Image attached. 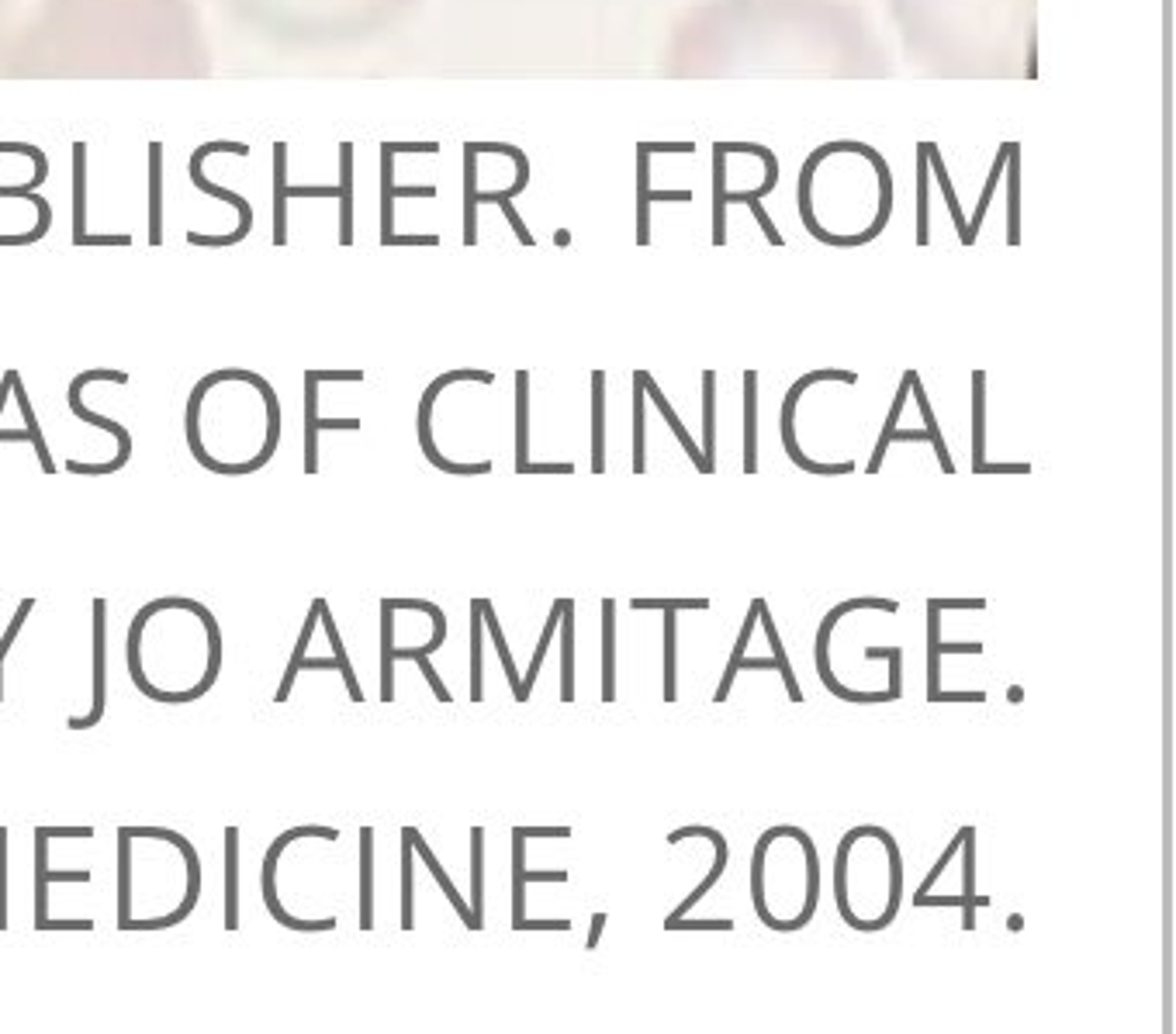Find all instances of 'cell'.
<instances>
[{
  "label": "cell",
  "mask_w": 1176,
  "mask_h": 1034,
  "mask_svg": "<svg viewBox=\"0 0 1176 1034\" xmlns=\"http://www.w3.org/2000/svg\"><path fill=\"white\" fill-rule=\"evenodd\" d=\"M976 831H965L962 841V873H965V889H962V931H976V906H989V897H976Z\"/></svg>",
  "instance_id": "cell-16"
},
{
  "label": "cell",
  "mask_w": 1176,
  "mask_h": 1034,
  "mask_svg": "<svg viewBox=\"0 0 1176 1034\" xmlns=\"http://www.w3.org/2000/svg\"><path fill=\"white\" fill-rule=\"evenodd\" d=\"M1007 242L1010 246H1018L1021 242V222H1018V197H1021V184H1018V177H1021V146H1014V143H1007Z\"/></svg>",
  "instance_id": "cell-34"
},
{
  "label": "cell",
  "mask_w": 1176,
  "mask_h": 1034,
  "mask_svg": "<svg viewBox=\"0 0 1176 1034\" xmlns=\"http://www.w3.org/2000/svg\"><path fill=\"white\" fill-rule=\"evenodd\" d=\"M90 381H119V385H125L128 374H125V370H84V374H80V378L69 381V412H73L80 423H87V426H101L104 433H111L114 439H119V457L108 460V464H94V468H90V464H77V460H69V464H66V471H69V474H90V478H104V474H114V471L125 468V464H128V457H132V436H128V429H125L122 423H114V419H108V415H101V412H90L87 405L80 402V391H84V388L90 385Z\"/></svg>",
  "instance_id": "cell-3"
},
{
  "label": "cell",
  "mask_w": 1176,
  "mask_h": 1034,
  "mask_svg": "<svg viewBox=\"0 0 1176 1034\" xmlns=\"http://www.w3.org/2000/svg\"><path fill=\"white\" fill-rule=\"evenodd\" d=\"M561 699L575 703V602L564 599L561 609Z\"/></svg>",
  "instance_id": "cell-20"
},
{
  "label": "cell",
  "mask_w": 1176,
  "mask_h": 1034,
  "mask_svg": "<svg viewBox=\"0 0 1176 1034\" xmlns=\"http://www.w3.org/2000/svg\"><path fill=\"white\" fill-rule=\"evenodd\" d=\"M941 609L935 599H927V703H938L941 695Z\"/></svg>",
  "instance_id": "cell-25"
},
{
  "label": "cell",
  "mask_w": 1176,
  "mask_h": 1034,
  "mask_svg": "<svg viewBox=\"0 0 1176 1034\" xmlns=\"http://www.w3.org/2000/svg\"><path fill=\"white\" fill-rule=\"evenodd\" d=\"M482 637H485V620H482V602H471V703L485 699V650H482Z\"/></svg>",
  "instance_id": "cell-32"
},
{
  "label": "cell",
  "mask_w": 1176,
  "mask_h": 1034,
  "mask_svg": "<svg viewBox=\"0 0 1176 1034\" xmlns=\"http://www.w3.org/2000/svg\"><path fill=\"white\" fill-rule=\"evenodd\" d=\"M817 381H844V385H855L858 374H855V370H813V374L799 378L796 385L789 388L786 402H783V447H786L789 460H793L796 468L810 471V474H831V478H844V474H852V471H855L852 464H817V460H810L807 453L799 450L796 433H793V415H796V402H799V394L807 391L810 385H817Z\"/></svg>",
  "instance_id": "cell-6"
},
{
  "label": "cell",
  "mask_w": 1176,
  "mask_h": 1034,
  "mask_svg": "<svg viewBox=\"0 0 1176 1034\" xmlns=\"http://www.w3.org/2000/svg\"><path fill=\"white\" fill-rule=\"evenodd\" d=\"M31 612H35V599H21L18 612L10 616V623H7L4 637H0V703H4V661H7V654H10V647H15L18 633L25 630V620H28Z\"/></svg>",
  "instance_id": "cell-41"
},
{
  "label": "cell",
  "mask_w": 1176,
  "mask_h": 1034,
  "mask_svg": "<svg viewBox=\"0 0 1176 1034\" xmlns=\"http://www.w3.org/2000/svg\"><path fill=\"white\" fill-rule=\"evenodd\" d=\"M689 838H706V841H713V847H717V862H713V868H709V876L700 882V886H696V889L689 892V897H685V900L668 913V921H679V917H685L696 903H700V900L706 897L709 889L717 886L720 876H724V868H727V858H730L724 834L713 831V827H703V823H696V827H679V831H671V834H668V844H682V841H689Z\"/></svg>",
  "instance_id": "cell-9"
},
{
  "label": "cell",
  "mask_w": 1176,
  "mask_h": 1034,
  "mask_svg": "<svg viewBox=\"0 0 1176 1034\" xmlns=\"http://www.w3.org/2000/svg\"><path fill=\"white\" fill-rule=\"evenodd\" d=\"M630 606L640 609V612H650V609L682 612V609H709V599H634Z\"/></svg>",
  "instance_id": "cell-48"
},
{
  "label": "cell",
  "mask_w": 1176,
  "mask_h": 1034,
  "mask_svg": "<svg viewBox=\"0 0 1176 1034\" xmlns=\"http://www.w3.org/2000/svg\"><path fill=\"white\" fill-rule=\"evenodd\" d=\"M965 831H969V827H962L959 834H955V841H952V844L945 847V855L938 858V865L931 868V873H927V879L921 882V889H917V897H924V892H931V886H935V879H941V873H945V868H948V862H952L955 855H959V847H962V841H965Z\"/></svg>",
  "instance_id": "cell-49"
},
{
  "label": "cell",
  "mask_w": 1176,
  "mask_h": 1034,
  "mask_svg": "<svg viewBox=\"0 0 1176 1034\" xmlns=\"http://www.w3.org/2000/svg\"><path fill=\"white\" fill-rule=\"evenodd\" d=\"M640 385H644V394H647V398H650V402H655V405H658V412H661V415H665V423L671 426V433H675V436H679V444L685 447V453H689V460L696 464V471H700V474H713V468H709V464L703 460V453H700V447H696V444H692V436H689V429H685V426H682V419H679V415H675V409H671V405H668V398H665V391H661V388L655 385V378H650V374H647V370H640Z\"/></svg>",
  "instance_id": "cell-13"
},
{
  "label": "cell",
  "mask_w": 1176,
  "mask_h": 1034,
  "mask_svg": "<svg viewBox=\"0 0 1176 1034\" xmlns=\"http://www.w3.org/2000/svg\"><path fill=\"white\" fill-rule=\"evenodd\" d=\"M167 630L159 633L146 606L128 626V675L146 699L163 706L194 703L222 671V630L197 599H156Z\"/></svg>",
  "instance_id": "cell-1"
},
{
  "label": "cell",
  "mask_w": 1176,
  "mask_h": 1034,
  "mask_svg": "<svg viewBox=\"0 0 1176 1034\" xmlns=\"http://www.w3.org/2000/svg\"><path fill=\"white\" fill-rule=\"evenodd\" d=\"M938 609H986V599H935Z\"/></svg>",
  "instance_id": "cell-58"
},
{
  "label": "cell",
  "mask_w": 1176,
  "mask_h": 1034,
  "mask_svg": "<svg viewBox=\"0 0 1176 1034\" xmlns=\"http://www.w3.org/2000/svg\"><path fill=\"white\" fill-rule=\"evenodd\" d=\"M605 468V374H592V471Z\"/></svg>",
  "instance_id": "cell-21"
},
{
  "label": "cell",
  "mask_w": 1176,
  "mask_h": 1034,
  "mask_svg": "<svg viewBox=\"0 0 1176 1034\" xmlns=\"http://www.w3.org/2000/svg\"><path fill=\"white\" fill-rule=\"evenodd\" d=\"M10 374H15V370H7L4 381H0V415H4V405H7V394H10Z\"/></svg>",
  "instance_id": "cell-60"
},
{
  "label": "cell",
  "mask_w": 1176,
  "mask_h": 1034,
  "mask_svg": "<svg viewBox=\"0 0 1176 1034\" xmlns=\"http://www.w3.org/2000/svg\"><path fill=\"white\" fill-rule=\"evenodd\" d=\"M616 699V602H602V703Z\"/></svg>",
  "instance_id": "cell-19"
},
{
  "label": "cell",
  "mask_w": 1176,
  "mask_h": 1034,
  "mask_svg": "<svg viewBox=\"0 0 1176 1034\" xmlns=\"http://www.w3.org/2000/svg\"><path fill=\"white\" fill-rule=\"evenodd\" d=\"M921 149H924V156H927V167H935V177H938V184H941V194H945V201H948L952 222H955V229H959L962 242H965V246H969V222H965L962 208H959V201H955V188H952V180H948V173H945V163H941L938 146H935V143H921Z\"/></svg>",
  "instance_id": "cell-35"
},
{
  "label": "cell",
  "mask_w": 1176,
  "mask_h": 1034,
  "mask_svg": "<svg viewBox=\"0 0 1176 1034\" xmlns=\"http://www.w3.org/2000/svg\"><path fill=\"white\" fill-rule=\"evenodd\" d=\"M911 394L917 398V405H921V415H924V433H927V439L931 444H935V457H938V464H941V471L945 474H952L955 471V464H952V457H948V447H945V439H941V429H938V419H935V412H931V402H927V394H924V388H921V378H911Z\"/></svg>",
  "instance_id": "cell-39"
},
{
  "label": "cell",
  "mask_w": 1176,
  "mask_h": 1034,
  "mask_svg": "<svg viewBox=\"0 0 1176 1034\" xmlns=\"http://www.w3.org/2000/svg\"><path fill=\"white\" fill-rule=\"evenodd\" d=\"M453 381H482V385H492L495 374H488V370H450V374L436 378L433 385L426 388L423 405H419V444H423L426 460L433 464V468L447 471V474H471V478H477V474L492 471V464H488V460H482V464H453L433 444V405H436V394L444 391L447 385H453Z\"/></svg>",
  "instance_id": "cell-5"
},
{
  "label": "cell",
  "mask_w": 1176,
  "mask_h": 1034,
  "mask_svg": "<svg viewBox=\"0 0 1176 1034\" xmlns=\"http://www.w3.org/2000/svg\"><path fill=\"white\" fill-rule=\"evenodd\" d=\"M512 834H519V838H547V841H564L572 838V827H512Z\"/></svg>",
  "instance_id": "cell-53"
},
{
  "label": "cell",
  "mask_w": 1176,
  "mask_h": 1034,
  "mask_svg": "<svg viewBox=\"0 0 1176 1034\" xmlns=\"http://www.w3.org/2000/svg\"><path fill=\"white\" fill-rule=\"evenodd\" d=\"M522 868H527V838L512 834V927L527 917V879H522Z\"/></svg>",
  "instance_id": "cell-37"
},
{
  "label": "cell",
  "mask_w": 1176,
  "mask_h": 1034,
  "mask_svg": "<svg viewBox=\"0 0 1176 1034\" xmlns=\"http://www.w3.org/2000/svg\"><path fill=\"white\" fill-rule=\"evenodd\" d=\"M512 931H572V921H530V917H522Z\"/></svg>",
  "instance_id": "cell-55"
},
{
  "label": "cell",
  "mask_w": 1176,
  "mask_h": 1034,
  "mask_svg": "<svg viewBox=\"0 0 1176 1034\" xmlns=\"http://www.w3.org/2000/svg\"><path fill=\"white\" fill-rule=\"evenodd\" d=\"M10 394H15V398H18V409H21V415H25V433H28V444H35V457H39V464H42V471H45V474H52V471H56V460L49 457V447H45V439H42L39 419H35V409H31V402H28L25 388H21L18 370H15V374H10Z\"/></svg>",
  "instance_id": "cell-24"
},
{
  "label": "cell",
  "mask_w": 1176,
  "mask_h": 1034,
  "mask_svg": "<svg viewBox=\"0 0 1176 1034\" xmlns=\"http://www.w3.org/2000/svg\"><path fill=\"white\" fill-rule=\"evenodd\" d=\"M226 931H239V827H226Z\"/></svg>",
  "instance_id": "cell-17"
},
{
  "label": "cell",
  "mask_w": 1176,
  "mask_h": 1034,
  "mask_svg": "<svg viewBox=\"0 0 1176 1034\" xmlns=\"http://www.w3.org/2000/svg\"><path fill=\"white\" fill-rule=\"evenodd\" d=\"M665 931H733V921H689V917H679V921H665Z\"/></svg>",
  "instance_id": "cell-50"
},
{
  "label": "cell",
  "mask_w": 1176,
  "mask_h": 1034,
  "mask_svg": "<svg viewBox=\"0 0 1176 1034\" xmlns=\"http://www.w3.org/2000/svg\"><path fill=\"white\" fill-rule=\"evenodd\" d=\"M322 381H364L360 370H305V474L319 471V433L322 429H360V419H322L319 385Z\"/></svg>",
  "instance_id": "cell-7"
},
{
  "label": "cell",
  "mask_w": 1176,
  "mask_h": 1034,
  "mask_svg": "<svg viewBox=\"0 0 1176 1034\" xmlns=\"http://www.w3.org/2000/svg\"><path fill=\"white\" fill-rule=\"evenodd\" d=\"M35 931H94V921H49V917H45V921H39L35 924Z\"/></svg>",
  "instance_id": "cell-54"
},
{
  "label": "cell",
  "mask_w": 1176,
  "mask_h": 1034,
  "mask_svg": "<svg viewBox=\"0 0 1176 1034\" xmlns=\"http://www.w3.org/2000/svg\"><path fill=\"white\" fill-rule=\"evenodd\" d=\"M316 626H319V606H316V599H312V609H308V616H305V626H301V633H298V644H295V650H291V661H287V668H284V675H281V685H277V692H274V703H287V695H291V689H295V678L301 675V661H305L308 654V644H312V633H316Z\"/></svg>",
  "instance_id": "cell-18"
},
{
  "label": "cell",
  "mask_w": 1176,
  "mask_h": 1034,
  "mask_svg": "<svg viewBox=\"0 0 1176 1034\" xmlns=\"http://www.w3.org/2000/svg\"><path fill=\"white\" fill-rule=\"evenodd\" d=\"M917 149H921V146H917ZM927 191H931V184H927V156H924V149H921V159H917V242H921V246H927V242H931Z\"/></svg>",
  "instance_id": "cell-43"
},
{
  "label": "cell",
  "mask_w": 1176,
  "mask_h": 1034,
  "mask_svg": "<svg viewBox=\"0 0 1176 1034\" xmlns=\"http://www.w3.org/2000/svg\"><path fill=\"white\" fill-rule=\"evenodd\" d=\"M301 838H319V841H340V831L336 827H291L284 831L281 838H274V844L266 847V858H263V876H260V886H263V903L271 917L287 931H301V934H325V931H336V917H322V921H301V917L287 913L281 897H277V862H281L284 847H291Z\"/></svg>",
  "instance_id": "cell-2"
},
{
  "label": "cell",
  "mask_w": 1176,
  "mask_h": 1034,
  "mask_svg": "<svg viewBox=\"0 0 1176 1034\" xmlns=\"http://www.w3.org/2000/svg\"><path fill=\"white\" fill-rule=\"evenodd\" d=\"M477 602H482L485 630L492 633L495 654H498V661H503V668H506V678H509L512 695H516V703H530V699H527V692H522V678H519V671H516V661H512V650H509V644H506V633H503V626H498V616H495L492 599H477Z\"/></svg>",
  "instance_id": "cell-14"
},
{
  "label": "cell",
  "mask_w": 1176,
  "mask_h": 1034,
  "mask_svg": "<svg viewBox=\"0 0 1176 1034\" xmlns=\"http://www.w3.org/2000/svg\"><path fill=\"white\" fill-rule=\"evenodd\" d=\"M519 474H575V464H533L527 460Z\"/></svg>",
  "instance_id": "cell-56"
},
{
  "label": "cell",
  "mask_w": 1176,
  "mask_h": 1034,
  "mask_svg": "<svg viewBox=\"0 0 1176 1034\" xmlns=\"http://www.w3.org/2000/svg\"><path fill=\"white\" fill-rule=\"evenodd\" d=\"M754 429H758V374L744 370V471H758V444H754Z\"/></svg>",
  "instance_id": "cell-15"
},
{
  "label": "cell",
  "mask_w": 1176,
  "mask_h": 1034,
  "mask_svg": "<svg viewBox=\"0 0 1176 1034\" xmlns=\"http://www.w3.org/2000/svg\"><path fill=\"white\" fill-rule=\"evenodd\" d=\"M1007 699H1010V703H1021V699H1024V692H1021V689H1010V692H1007Z\"/></svg>",
  "instance_id": "cell-62"
},
{
  "label": "cell",
  "mask_w": 1176,
  "mask_h": 1034,
  "mask_svg": "<svg viewBox=\"0 0 1176 1034\" xmlns=\"http://www.w3.org/2000/svg\"><path fill=\"white\" fill-rule=\"evenodd\" d=\"M90 626H94V647H90V661H94V675H90V713L69 719V730H90L101 724L104 706H108V602L94 599L90 606Z\"/></svg>",
  "instance_id": "cell-8"
},
{
  "label": "cell",
  "mask_w": 1176,
  "mask_h": 1034,
  "mask_svg": "<svg viewBox=\"0 0 1176 1034\" xmlns=\"http://www.w3.org/2000/svg\"><path fill=\"white\" fill-rule=\"evenodd\" d=\"M602 927H605V913H592V931H589V948H599V938H602Z\"/></svg>",
  "instance_id": "cell-59"
},
{
  "label": "cell",
  "mask_w": 1176,
  "mask_h": 1034,
  "mask_svg": "<svg viewBox=\"0 0 1176 1034\" xmlns=\"http://www.w3.org/2000/svg\"><path fill=\"white\" fill-rule=\"evenodd\" d=\"M530 460V374L516 370V471Z\"/></svg>",
  "instance_id": "cell-29"
},
{
  "label": "cell",
  "mask_w": 1176,
  "mask_h": 1034,
  "mask_svg": "<svg viewBox=\"0 0 1176 1034\" xmlns=\"http://www.w3.org/2000/svg\"><path fill=\"white\" fill-rule=\"evenodd\" d=\"M284 163H287V146L277 143L274 146V242L284 246L287 242V180H284Z\"/></svg>",
  "instance_id": "cell-30"
},
{
  "label": "cell",
  "mask_w": 1176,
  "mask_h": 1034,
  "mask_svg": "<svg viewBox=\"0 0 1176 1034\" xmlns=\"http://www.w3.org/2000/svg\"><path fill=\"white\" fill-rule=\"evenodd\" d=\"M45 834V841H90L94 838V827H35Z\"/></svg>",
  "instance_id": "cell-52"
},
{
  "label": "cell",
  "mask_w": 1176,
  "mask_h": 1034,
  "mask_svg": "<svg viewBox=\"0 0 1176 1034\" xmlns=\"http://www.w3.org/2000/svg\"><path fill=\"white\" fill-rule=\"evenodd\" d=\"M758 606H762V599H754L751 602V609H748V620L741 623V637H737V644H733V654H730V661H727V671H724V678H720V689H717V695H713V703H727V695H730V689H733V678H737V665H741V658H744V650H748V644H751V633H754V623H758Z\"/></svg>",
  "instance_id": "cell-28"
},
{
  "label": "cell",
  "mask_w": 1176,
  "mask_h": 1034,
  "mask_svg": "<svg viewBox=\"0 0 1176 1034\" xmlns=\"http://www.w3.org/2000/svg\"><path fill=\"white\" fill-rule=\"evenodd\" d=\"M402 831H405V834H409V841H412V847H415V855H419V858H423V865L429 868V876H433V879H436V886H440V889H444V897L450 900V906H453V910H457V913H461V921H464V927H468V931H482V924H477V921H474V913H471V903H468V900H464V897H461V892H457V886H453V882H450V876H447V868H444V865H440V862H436V855H433V847H429V844L423 841V834H419L415 827H402Z\"/></svg>",
  "instance_id": "cell-11"
},
{
  "label": "cell",
  "mask_w": 1176,
  "mask_h": 1034,
  "mask_svg": "<svg viewBox=\"0 0 1176 1034\" xmlns=\"http://www.w3.org/2000/svg\"><path fill=\"white\" fill-rule=\"evenodd\" d=\"M149 159H153V177H149V208H153V222H149V242H159V146H149Z\"/></svg>",
  "instance_id": "cell-47"
},
{
  "label": "cell",
  "mask_w": 1176,
  "mask_h": 1034,
  "mask_svg": "<svg viewBox=\"0 0 1176 1034\" xmlns=\"http://www.w3.org/2000/svg\"><path fill=\"white\" fill-rule=\"evenodd\" d=\"M471 913L485 927V831L471 827Z\"/></svg>",
  "instance_id": "cell-33"
},
{
  "label": "cell",
  "mask_w": 1176,
  "mask_h": 1034,
  "mask_svg": "<svg viewBox=\"0 0 1176 1034\" xmlns=\"http://www.w3.org/2000/svg\"><path fill=\"white\" fill-rule=\"evenodd\" d=\"M0 931H7V831L0 827Z\"/></svg>",
  "instance_id": "cell-51"
},
{
  "label": "cell",
  "mask_w": 1176,
  "mask_h": 1034,
  "mask_svg": "<svg viewBox=\"0 0 1176 1034\" xmlns=\"http://www.w3.org/2000/svg\"><path fill=\"white\" fill-rule=\"evenodd\" d=\"M412 889H415V847L409 841V834L402 831V931H412L415 927V910H412Z\"/></svg>",
  "instance_id": "cell-36"
},
{
  "label": "cell",
  "mask_w": 1176,
  "mask_h": 1034,
  "mask_svg": "<svg viewBox=\"0 0 1176 1034\" xmlns=\"http://www.w3.org/2000/svg\"><path fill=\"white\" fill-rule=\"evenodd\" d=\"M394 609L388 599H381V703L394 699Z\"/></svg>",
  "instance_id": "cell-23"
},
{
  "label": "cell",
  "mask_w": 1176,
  "mask_h": 1034,
  "mask_svg": "<svg viewBox=\"0 0 1176 1034\" xmlns=\"http://www.w3.org/2000/svg\"><path fill=\"white\" fill-rule=\"evenodd\" d=\"M911 378H914V370H906L903 381H900V391H896V398H893V409H890V415H886V426H882V433H879L876 453H872V460H869V474H876V471L882 468V460H886L890 436H893V429H896V423H900V415H903L906 394H911Z\"/></svg>",
  "instance_id": "cell-38"
},
{
  "label": "cell",
  "mask_w": 1176,
  "mask_h": 1034,
  "mask_svg": "<svg viewBox=\"0 0 1176 1034\" xmlns=\"http://www.w3.org/2000/svg\"><path fill=\"white\" fill-rule=\"evenodd\" d=\"M986 460V374H972V471Z\"/></svg>",
  "instance_id": "cell-31"
},
{
  "label": "cell",
  "mask_w": 1176,
  "mask_h": 1034,
  "mask_svg": "<svg viewBox=\"0 0 1176 1034\" xmlns=\"http://www.w3.org/2000/svg\"><path fill=\"white\" fill-rule=\"evenodd\" d=\"M1007 931H1014V934L1024 931V917H1021V913H1010V917H1007Z\"/></svg>",
  "instance_id": "cell-61"
},
{
  "label": "cell",
  "mask_w": 1176,
  "mask_h": 1034,
  "mask_svg": "<svg viewBox=\"0 0 1176 1034\" xmlns=\"http://www.w3.org/2000/svg\"><path fill=\"white\" fill-rule=\"evenodd\" d=\"M87 236V146H73V242Z\"/></svg>",
  "instance_id": "cell-22"
},
{
  "label": "cell",
  "mask_w": 1176,
  "mask_h": 1034,
  "mask_svg": "<svg viewBox=\"0 0 1176 1034\" xmlns=\"http://www.w3.org/2000/svg\"><path fill=\"white\" fill-rule=\"evenodd\" d=\"M561 609H564V599H557L554 606H551V616H547V626H543V633H540V644H537V650H533L530 671H527V675H522V692H527V699H530L533 685H537V678H540V668H543L547 647H551L554 633H557V626H561Z\"/></svg>",
  "instance_id": "cell-40"
},
{
  "label": "cell",
  "mask_w": 1176,
  "mask_h": 1034,
  "mask_svg": "<svg viewBox=\"0 0 1176 1034\" xmlns=\"http://www.w3.org/2000/svg\"><path fill=\"white\" fill-rule=\"evenodd\" d=\"M865 658L869 661L890 658V692H893V699H903V650L900 647H869Z\"/></svg>",
  "instance_id": "cell-46"
},
{
  "label": "cell",
  "mask_w": 1176,
  "mask_h": 1034,
  "mask_svg": "<svg viewBox=\"0 0 1176 1034\" xmlns=\"http://www.w3.org/2000/svg\"><path fill=\"white\" fill-rule=\"evenodd\" d=\"M671 609H665V703L679 699V668H675V637H679V626H675Z\"/></svg>",
  "instance_id": "cell-42"
},
{
  "label": "cell",
  "mask_w": 1176,
  "mask_h": 1034,
  "mask_svg": "<svg viewBox=\"0 0 1176 1034\" xmlns=\"http://www.w3.org/2000/svg\"><path fill=\"white\" fill-rule=\"evenodd\" d=\"M703 460L717 468V374L703 370Z\"/></svg>",
  "instance_id": "cell-27"
},
{
  "label": "cell",
  "mask_w": 1176,
  "mask_h": 1034,
  "mask_svg": "<svg viewBox=\"0 0 1176 1034\" xmlns=\"http://www.w3.org/2000/svg\"><path fill=\"white\" fill-rule=\"evenodd\" d=\"M858 609L896 612V609H900V602L869 596V599H848V602H841V606H834L831 612H827V616H824V623H820V630H817V644H813V661H817V675H820V682H824V689L831 692V695H837V699H844V703H865V706H869V703H896L890 689H886V692H855V689H844V685L837 682V678H834V671H831V658H827V644H831L834 626H837V620H841V616L858 612Z\"/></svg>",
  "instance_id": "cell-4"
},
{
  "label": "cell",
  "mask_w": 1176,
  "mask_h": 1034,
  "mask_svg": "<svg viewBox=\"0 0 1176 1034\" xmlns=\"http://www.w3.org/2000/svg\"><path fill=\"white\" fill-rule=\"evenodd\" d=\"M360 931H375V827H360Z\"/></svg>",
  "instance_id": "cell-12"
},
{
  "label": "cell",
  "mask_w": 1176,
  "mask_h": 1034,
  "mask_svg": "<svg viewBox=\"0 0 1176 1034\" xmlns=\"http://www.w3.org/2000/svg\"><path fill=\"white\" fill-rule=\"evenodd\" d=\"M976 474H1031V464H980Z\"/></svg>",
  "instance_id": "cell-57"
},
{
  "label": "cell",
  "mask_w": 1176,
  "mask_h": 1034,
  "mask_svg": "<svg viewBox=\"0 0 1176 1034\" xmlns=\"http://www.w3.org/2000/svg\"><path fill=\"white\" fill-rule=\"evenodd\" d=\"M758 623H762V630H765V637H768V647H772L775 665H778V671H783V682H786L789 699H793V703H803V689H799V682H796V675H793V668H789L786 647H783V641H778L775 620H772V612H768V602H765V599H762V606H758Z\"/></svg>",
  "instance_id": "cell-26"
},
{
  "label": "cell",
  "mask_w": 1176,
  "mask_h": 1034,
  "mask_svg": "<svg viewBox=\"0 0 1176 1034\" xmlns=\"http://www.w3.org/2000/svg\"><path fill=\"white\" fill-rule=\"evenodd\" d=\"M49 882H90V868H73V873H52L49 868V844L45 834L35 831V924L45 921L49 910Z\"/></svg>",
  "instance_id": "cell-10"
},
{
  "label": "cell",
  "mask_w": 1176,
  "mask_h": 1034,
  "mask_svg": "<svg viewBox=\"0 0 1176 1034\" xmlns=\"http://www.w3.org/2000/svg\"><path fill=\"white\" fill-rule=\"evenodd\" d=\"M634 471H644V385L634 370Z\"/></svg>",
  "instance_id": "cell-44"
},
{
  "label": "cell",
  "mask_w": 1176,
  "mask_h": 1034,
  "mask_svg": "<svg viewBox=\"0 0 1176 1034\" xmlns=\"http://www.w3.org/2000/svg\"><path fill=\"white\" fill-rule=\"evenodd\" d=\"M340 149H343V180H340V197H343V222H340V242H343V246H350V242H354V232H350V229H354V225H350V208H354V204H350V197H354L350 156H354V153H350V149H354V146H340Z\"/></svg>",
  "instance_id": "cell-45"
}]
</instances>
